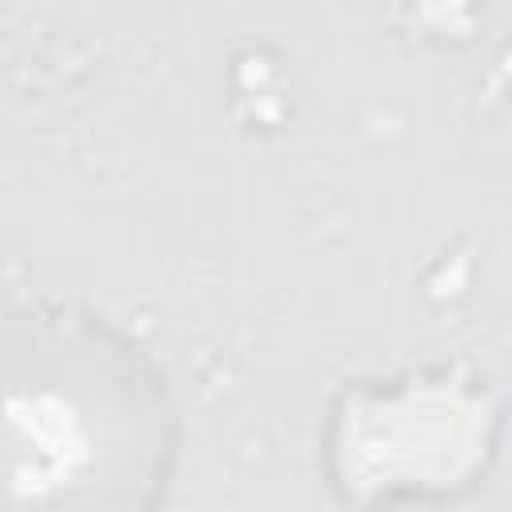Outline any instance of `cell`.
I'll use <instances>...</instances> for the list:
<instances>
[{"label": "cell", "instance_id": "obj_1", "mask_svg": "<svg viewBox=\"0 0 512 512\" xmlns=\"http://www.w3.org/2000/svg\"><path fill=\"white\" fill-rule=\"evenodd\" d=\"M32 336V372L8 364L4 492L12 508L100 500V484L144 472L156 404L124 352L64 332V352Z\"/></svg>", "mask_w": 512, "mask_h": 512}]
</instances>
